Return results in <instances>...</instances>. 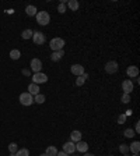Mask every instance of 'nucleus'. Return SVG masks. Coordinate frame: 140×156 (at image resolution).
Returning a JSON list of instances; mask_svg holds the SVG:
<instances>
[{"instance_id": "f257e3e1", "label": "nucleus", "mask_w": 140, "mask_h": 156, "mask_svg": "<svg viewBox=\"0 0 140 156\" xmlns=\"http://www.w3.org/2000/svg\"><path fill=\"white\" fill-rule=\"evenodd\" d=\"M35 18H37L38 24H39V25H42V27L48 25L49 22H51V16H49L48 11H38L37 16H35Z\"/></svg>"}, {"instance_id": "f03ea898", "label": "nucleus", "mask_w": 140, "mask_h": 156, "mask_svg": "<svg viewBox=\"0 0 140 156\" xmlns=\"http://www.w3.org/2000/svg\"><path fill=\"white\" fill-rule=\"evenodd\" d=\"M65 39L63 38H53L51 42H49V46H51V49H52V52H58V50H63V48H65Z\"/></svg>"}, {"instance_id": "7ed1b4c3", "label": "nucleus", "mask_w": 140, "mask_h": 156, "mask_svg": "<svg viewBox=\"0 0 140 156\" xmlns=\"http://www.w3.org/2000/svg\"><path fill=\"white\" fill-rule=\"evenodd\" d=\"M20 103L22 106H31L34 103V96L31 93H28V92H22L20 95Z\"/></svg>"}, {"instance_id": "20e7f679", "label": "nucleus", "mask_w": 140, "mask_h": 156, "mask_svg": "<svg viewBox=\"0 0 140 156\" xmlns=\"http://www.w3.org/2000/svg\"><path fill=\"white\" fill-rule=\"evenodd\" d=\"M46 81H48V76L43 74L42 71H41V73H34V76H32V82L34 84L39 85V84H45Z\"/></svg>"}, {"instance_id": "39448f33", "label": "nucleus", "mask_w": 140, "mask_h": 156, "mask_svg": "<svg viewBox=\"0 0 140 156\" xmlns=\"http://www.w3.org/2000/svg\"><path fill=\"white\" fill-rule=\"evenodd\" d=\"M118 68H119V66L115 60H111V61H108L107 64H105V73L107 74H115L118 71Z\"/></svg>"}, {"instance_id": "423d86ee", "label": "nucleus", "mask_w": 140, "mask_h": 156, "mask_svg": "<svg viewBox=\"0 0 140 156\" xmlns=\"http://www.w3.org/2000/svg\"><path fill=\"white\" fill-rule=\"evenodd\" d=\"M30 67L34 73H41L42 71V61L39 59H32L31 63H30Z\"/></svg>"}, {"instance_id": "0eeeda50", "label": "nucleus", "mask_w": 140, "mask_h": 156, "mask_svg": "<svg viewBox=\"0 0 140 156\" xmlns=\"http://www.w3.org/2000/svg\"><path fill=\"white\" fill-rule=\"evenodd\" d=\"M32 41L35 45H43L45 43V41H46V38H45V35H43L42 32H39V31H35L32 35Z\"/></svg>"}, {"instance_id": "6e6552de", "label": "nucleus", "mask_w": 140, "mask_h": 156, "mask_svg": "<svg viewBox=\"0 0 140 156\" xmlns=\"http://www.w3.org/2000/svg\"><path fill=\"white\" fill-rule=\"evenodd\" d=\"M133 88H135V85H133L132 80H125L122 82V91H123V93H129L130 95L133 92Z\"/></svg>"}, {"instance_id": "1a4fd4ad", "label": "nucleus", "mask_w": 140, "mask_h": 156, "mask_svg": "<svg viewBox=\"0 0 140 156\" xmlns=\"http://www.w3.org/2000/svg\"><path fill=\"white\" fill-rule=\"evenodd\" d=\"M70 71H71V74L76 76V77H80L86 73V71H84V67H83L81 64H73L71 67H70Z\"/></svg>"}, {"instance_id": "9d476101", "label": "nucleus", "mask_w": 140, "mask_h": 156, "mask_svg": "<svg viewBox=\"0 0 140 156\" xmlns=\"http://www.w3.org/2000/svg\"><path fill=\"white\" fill-rule=\"evenodd\" d=\"M63 152H66L67 155H71V153H74L76 152V144L74 142H65V145H63Z\"/></svg>"}, {"instance_id": "9b49d317", "label": "nucleus", "mask_w": 140, "mask_h": 156, "mask_svg": "<svg viewBox=\"0 0 140 156\" xmlns=\"http://www.w3.org/2000/svg\"><path fill=\"white\" fill-rule=\"evenodd\" d=\"M126 74H128V77H130V78H136V77L139 76V68H137L136 66H129L128 70H126Z\"/></svg>"}, {"instance_id": "f8f14e48", "label": "nucleus", "mask_w": 140, "mask_h": 156, "mask_svg": "<svg viewBox=\"0 0 140 156\" xmlns=\"http://www.w3.org/2000/svg\"><path fill=\"white\" fill-rule=\"evenodd\" d=\"M76 151L86 153V152L88 151V144L84 142V141H79V142H76Z\"/></svg>"}, {"instance_id": "ddd939ff", "label": "nucleus", "mask_w": 140, "mask_h": 156, "mask_svg": "<svg viewBox=\"0 0 140 156\" xmlns=\"http://www.w3.org/2000/svg\"><path fill=\"white\" fill-rule=\"evenodd\" d=\"M63 56H65V50H58V52H52V54H51V60L56 63V61H60Z\"/></svg>"}, {"instance_id": "4468645a", "label": "nucleus", "mask_w": 140, "mask_h": 156, "mask_svg": "<svg viewBox=\"0 0 140 156\" xmlns=\"http://www.w3.org/2000/svg\"><path fill=\"white\" fill-rule=\"evenodd\" d=\"M81 137H83V134H81L79 130H74V131H71L70 132V140H71V142H79V141H81Z\"/></svg>"}, {"instance_id": "2eb2a0df", "label": "nucleus", "mask_w": 140, "mask_h": 156, "mask_svg": "<svg viewBox=\"0 0 140 156\" xmlns=\"http://www.w3.org/2000/svg\"><path fill=\"white\" fill-rule=\"evenodd\" d=\"M28 93H31L32 96H35V95H38L39 93V86L37 85V84H30L28 85Z\"/></svg>"}, {"instance_id": "dca6fc26", "label": "nucleus", "mask_w": 140, "mask_h": 156, "mask_svg": "<svg viewBox=\"0 0 140 156\" xmlns=\"http://www.w3.org/2000/svg\"><path fill=\"white\" fill-rule=\"evenodd\" d=\"M140 151V142L139 141H135V142H132L129 145V152H132V153H139Z\"/></svg>"}, {"instance_id": "f3484780", "label": "nucleus", "mask_w": 140, "mask_h": 156, "mask_svg": "<svg viewBox=\"0 0 140 156\" xmlns=\"http://www.w3.org/2000/svg\"><path fill=\"white\" fill-rule=\"evenodd\" d=\"M87 78H88V74H87V73H84V74L80 77H77V78H76V86H81L87 81Z\"/></svg>"}, {"instance_id": "a211bd4d", "label": "nucleus", "mask_w": 140, "mask_h": 156, "mask_svg": "<svg viewBox=\"0 0 140 156\" xmlns=\"http://www.w3.org/2000/svg\"><path fill=\"white\" fill-rule=\"evenodd\" d=\"M67 6H69V9L71 11H77L79 7H80V3H79L77 0H69V1H67Z\"/></svg>"}, {"instance_id": "6ab92c4d", "label": "nucleus", "mask_w": 140, "mask_h": 156, "mask_svg": "<svg viewBox=\"0 0 140 156\" xmlns=\"http://www.w3.org/2000/svg\"><path fill=\"white\" fill-rule=\"evenodd\" d=\"M25 13H27V16L34 17V16H37L38 10L35 6H27V7H25Z\"/></svg>"}, {"instance_id": "aec40b11", "label": "nucleus", "mask_w": 140, "mask_h": 156, "mask_svg": "<svg viewBox=\"0 0 140 156\" xmlns=\"http://www.w3.org/2000/svg\"><path fill=\"white\" fill-rule=\"evenodd\" d=\"M21 57V52L18 50V49H13L10 52V59L11 60H18Z\"/></svg>"}, {"instance_id": "412c9836", "label": "nucleus", "mask_w": 140, "mask_h": 156, "mask_svg": "<svg viewBox=\"0 0 140 156\" xmlns=\"http://www.w3.org/2000/svg\"><path fill=\"white\" fill-rule=\"evenodd\" d=\"M34 35V31L32 29H24L21 32V38L22 39H31Z\"/></svg>"}, {"instance_id": "4be33fe9", "label": "nucleus", "mask_w": 140, "mask_h": 156, "mask_svg": "<svg viewBox=\"0 0 140 156\" xmlns=\"http://www.w3.org/2000/svg\"><path fill=\"white\" fill-rule=\"evenodd\" d=\"M45 155L46 156H56L58 155V149H56L55 146H48V148H46V152H45Z\"/></svg>"}, {"instance_id": "5701e85b", "label": "nucleus", "mask_w": 140, "mask_h": 156, "mask_svg": "<svg viewBox=\"0 0 140 156\" xmlns=\"http://www.w3.org/2000/svg\"><path fill=\"white\" fill-rule=\"evenodd\" d=\"M34 102L42 105V103L45 102V95H42V93H38V95H35V96H34Z\"/></svg>"}, {"instance_id": "b1692460", "label": "nucleus", "mask_w": 140, "mask_h": 156, "mask_svg": "<svg viewBox=\"0 0 140 156\" xmlns=\"http://www.w3.org/2000/svg\"><path fill=\"white\" fill-rule=\"evenodd\" d=\"M17 151H18V145H17L16 142H11V144H9V152H10L11 155H16Z\"/></svg>"}, {"instance_id": "393cba45", "label": "nucleus", "mask_w": 140, "mask_h": 156, "mask_svg": "<svg viewBox=\"0 0 140 156\" xmlns=\"http://www.w3.org/2000/svg\"><path fill=\"white\" fill-rule=\"evenodd\" d=\"M123 134H125L126 138H133V137L136 135V132H135V130H133V128H126L123 131Z\"/></svg>"}, {"instance_id": "a878e982", "label": "nucleus", "mask_w": 140, "mask_h": 156, "mask_svg": "<svg viewBox=\"0 0 140 156\" xmlns=\"http://www.w3.org/2000/svg\"><path fill=\"white\" fill-rule=\"evenodd\" d=\"M14 156H30V151L25 149V148H22V149H18Z\"/></svg>"}, {"instance_id": "bb28decb", "label": "nucleus", "mask_w": 140, "mask_h": 156, "mask_svg": "<svg viewBox=\"0 0 140 156\" xmlns=\"http://www.w3.org/2000/svg\"><path fill=\"white\" fill-rule=\"evenodd\" d=\"M119 151H121V153L126 155V153L129 152V145H126V144H121V145H119Z\"/></svg>"}, {"instance_id": "cd10ccee", "label": "nucleus", "mask_w": 140, "mask_h": 156, "mask_svg": "<svg viewBox=\"0 0 140 156\" xmlns=\"http://www.w3.org/2000/svg\"><path fill=\"white\" fill-rule=\"evenodd\" d=\"M58 11H59L60 14H65L66 13V4L65 3H60V4L58 6Z\"/></svg>"}, {"instance_id": "c85d7f7f", "label": "nucleus", "mask_w": 140, "mask_h": 156, "mask_svg": "<svg viewBox=\"0 0 140 156\" xmlns=\"http://www.w3.org/2000/svg\"><path fill=\"white\" fill-rule=\"evenodd\" d=\"M129 102H130V95L129 93H123L122 95V103L126 105V103H129Z\"/></svg>"}, {"instance_id": "c756f323", "label": "nucleus", "mask_w": 140, "mask_h": 156, "mask_svg": "<svg viewBox=\"0 0 140 156\" xmlns=\"http://www.w3.org/2000/svg\"><path fill=\"white\" fill-rule=\"evenodd\" d=\"M125 121H126V116H125V114H121V116L118 117V123L119 124H123Z\"/></svg>"}, {"instance_id": "7c9ffc66", "label": "nucleus", "mask_w": 140, "mask_h": 156, "mask_svg": "<svg viewBox=\"0 0 140 156\" xmlns=\"http://www.w3.org/2000/svg\"><path fill=\"white\" fill-rule=\"evenodd\" d=\"M135 132H136V134H139V132H140V123H139V121H137V123H136V127H135Z\"/></svg>"}, {"instance_id": "2f4dec72", "label": "nucleus", "mask_w": 140, "mask_h": 156, "mask_svg": "<svg viewBox=\"0 0 140 156\" xmlns=\"http://www.w3.org/2000/svg\"><path fill=\"white\" fill-rule=\"evenodd\" d=\"M22 76L30 77V76H31V71H30V70H22Z\"/></svg>"}, {"instance_id": "473e14b6", "label": "nucleus", "mask_w": 140, "mask_h": 156, "mask_svg": "<svg viewBox=\"0 0 140 156\" xmlns=\"http://www.w3.org/2000/svg\"><path fill=\"white\" fill-rule=\"evenodd\" d=\"M132 114H133V112H132V109H128V110H126V113H125V116L128 117V116H132Z\"/></svg>"}, {"instance_id": "72a5a7b5", "label": "nucleus", "mask_w": 140, "mask_h": 156, "mask_svg": "<svg viewBox=\"0 0 140 156\" xmlns=\"http://www.w3.org/2000/svg\"><path fill=\"white\" fill-rule=\"evenodd\" d=\"M56 156H70V155H67L66 152L62 151V152H58V155H56Z\"/></svg>"}, {"instance_id": "f704fd0d", "label": "nucleus", "mask_w": 140, "mask_h": 156, "mask_svg": "<svg viewBox=\"0 0 140 156\" xmlns=\"http://www.w3.org/2000/svg\"><path fill=\"white\" fill-rule=\"evenodd\" d=\"M84 156H95V155H92V153H90V152H86V155Z\"/></svg>"}, {"instance_id": "c9c22d12", "label": "nucleus", "mask_w": 140, "mask_h": 156, "mask_svg": "<svg viewBox=\"0 0 140 156\" xmlns=\"http://www.w3.org/2000/svg\"><path fill=\"white\" fill-rule=\"evenodd\" d=\"M133 156H139V153H133Z\"/></svg>"}, {"instance_id": "e433bc0d", "label": "nucleus", "mask_w": 140, "mask_h": 156, "mask_svg": "<svg viewBox=\"0 0 140 156\" xmlns=\"http://www.w3.org/2000/svg\"><path fill=\"white\" fill-rule=\"evenodd\" d=\"M123 156H130V155H129V153H126V155H123Z\"/></svg>"}, {"instance_id": "4c0bfd02", "label": "nucleus", "mask_w": 140, "mask_h": 156, "mask_svg": "<svg viewBox=\"0 0 140 156\" xmlns=\"http://www.w3.org/2000/svg\"><path fill=\"white\" fill-rule=\"evenodd\" d=\"M41 156H46V155H45V153H42V155H41Z\"/></svg>"}, {"instance_id": "58836bf2", "label": "nucleus", "mask_w": 140, "mask_h": 156, "mask_svg": "<svg viewBox=\"0 0 140 156\" xmlns=\"http://www.w3.org/2000/svg\"><path fill=\"white\" fill-rule=\"evenodd\" d=\"M108 156H113V155H108Z\"/></svg>"}]
</instances>
